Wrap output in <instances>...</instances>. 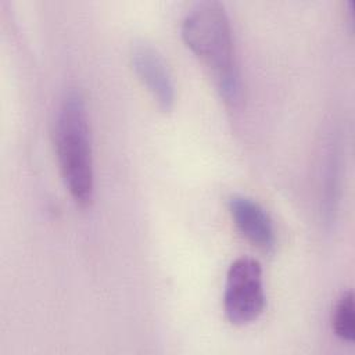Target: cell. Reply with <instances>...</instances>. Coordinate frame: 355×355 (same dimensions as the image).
Returning <instances> with one entry per match:
<instances>
[{"instance_id": "obj_1", "label": "cell", "mask_w": 355, "mask_h": 355, "mask_svg": "<svg viewBox=\"0 0 355 355\" xmlns=\"http://www.w3.org/2000/svg\"><path fill=\"white\" fill-rule=\"evenodd\" d=\"M182 37L209 69L223 101L237 107L243 98V83L225 6L215 0L197 3L183 18Z\"/></svg>"}, {"instance_id": "obj_2", "label": "cell", "mask_w": 355, "mask_h": 355, "mask_svg": "<svg viewBox=\"0 0 355 355\" xmlns=\"http://www.w3.org/2000/svg\"><path fill=\"white\" fill-rule=\"evenodd\" d=\"M54 144L64 183L80 207L93 200L94 173L90 126L85 98L76 90H69L57 111Z\"/></svg>"}, {"instance_id": "obj_3", "label": "cell", "mask_w": 355, "mask_h": 355, "mask_svg": "<svg viewBox=\"0 0 355 355\" xmlns=\"http://www.w3.org/2000/svg\"><path fill=\"white\" fill-rule=\"evenodd\" d=\"M265 302L261 263L251 257H239L226 272L223 291L226 319L236 326L251 323L263 312Z\"/></svg>"}, {"instance_id": "obj_4", "label": "cell", "mask_w": 355, "mask_h": 355, "mask_svg": "<svg viewBox=\"0 0 355 355\" xmlns=\"http://www.w3.org/2000/svg\"><path fill=\"white\" fill-rule=\"evenodd\" d=\"M132 67L162 111L175 105V83L162 54L146 42H137L130 49Z\"/></svg>"}, {"instance_id": "obj_5", "label": "cell", "mask_w": 355, "mask_h": 355, "mask_svg": "<svg viewBox=\"0 0 355 355\" xmlns=\"http://www.w3.org/2000/svg\"><path fill=\"white\" fill-rule=\"evenodd\" d=\"M229 214L241 236L262 251H272L276 243L275 227L263 207L251 197L234 194L227 201Z\"/></svg>"}, {"instance_id": "obj_6", "label": "cell", "mask_w": 355, "mask_h": 355, "mask_svg": "<svg viewBox=\"0 0 355 355\" xmlns=\"http://www.w3.org/2000/svg\"><path fill=\"white\" fill-rule=\"evenodd\" d=\"M331 327L334 334L343 341L352 343L355 338V313L354 295L351 291L344 293L334 305L331 315Z\"/></svg>"}]
</instances>
